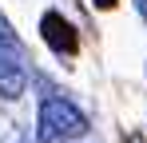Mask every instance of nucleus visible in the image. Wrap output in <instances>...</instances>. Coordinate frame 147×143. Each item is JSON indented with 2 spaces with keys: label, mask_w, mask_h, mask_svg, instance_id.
Segmentation results:
<instances>
[{
  "label": "nucleus",
  "mask_w": 147,
  "mask_h": 143,
  "mask_svg": "<svg viewBox=\"0 0 147 143\" xmlns=\"http://www.w3.org/2000/svg\"><path fill=\"white\" fill-rule=\"evenodd\" d=\"M28 88V56L20 40L12 36V28L0 20V95L4 99H20Z\"/></svg>",
  "instance_id": "2"
},
{
  "label": "nucleus",
  "mask_w": 147,
  "mask_h": 143,
  "mask_svg": "<svg viewBox=\"0 0 147 143\" xmlns=\"http://www.w3.org/2000/svg\"><path fill=\"white\" fill-rule=\"evenodd\" d=\"M40 28H44V40H48V44L56 48L60 56H64V52L72 56V52H76V32H72V24L64 20V16H56V12H48Z\"/></svg>",
  "instance_id": "3"
},
{
  "label": "nucleus",
  "mask_w": 147,
  "mask_h": 143,
  "mask_svg": "<svg viewBox=\"0 0 147 143\" xmlns=\"http://www.w3.org/2000/svg\"><path fill=\"white\" fill-rule=\"evenodd\" d=\"M96 4H99V8H111V4H115V0H96Z\"/></svg>",
  "instance_id": "5"
},
{
  "label": "nucleus",
  "mask_w": 147,
  "mask_h": 143,
  "mask_svg": "<svg viewBox=\"0 0 147 143\" xmlns=\"http://www.w3.org/2000/svg\"><path fill=\"white\" fill-rule=\"evenodd\" d=\"M88 131V115L68 103V99H44V107H40V143H64V139H80Z\"/></svg>",
  "instance_id": "1"
},
{
  "label": "nucleus",
  "mask_w": 147,
  "mask_h": 143,
  "mask_svg": "<svg viewBox=\"0 0 147 143\" xmlns=\"http://www.w3.org/2000/svg\"><path fill=\"white\" fill-rule=\"evenodd\" d=\"M135 8H139V12H143V16H147V0H135Z\"/></svg>",
  "instance_id": "4"
}]
</instances>
